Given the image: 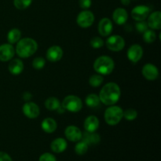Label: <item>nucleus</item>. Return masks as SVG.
Returning a JSON list of instances; mask_svg holds the SVG:
<instances>
[{"mask_svg": "<svg viewBox=\"0 0 161 161\" xmlns=\"http://www.w3.org/2000/svg\"><path fill=\"white\" fill-rule=\"evenodd\" d=\"M135 28L139 33H144L146 30L149 29V26L147 22L142 20V21H137V23L135 24Z\"/></svg>", "mask_w": 161, "mask_h": 161, "instance_id": "33", "label": "nucleus"}, {"mask_svg": "<svg viewBox=\"0 0 161 161\" xmlns=\"http://www.w3.org/2000/svg\"><path fill=\"white\" fill-rule=\"evenodd\" d=\"M38 49V44L31 38H24L17 42L15 53L21 58H28L32 56Z\"/></svg>", "mask_w": 161, "mask_h": 161, "instance_id": "2", "label": "nucleus"}, {"mask_svg": "<svg viewBox=\"0 0 161 161\" xmlns=\"http://www.w3.org/2000/svg\"><path fill=\"white\" fill-rule=\"evenodd\" d=\"M121 96V90L116 83H108L102 88L99 93L101 102L105 105H113L118 102Z\"/></svg>", "mask_w": 161, "mask_h": 161, "instance_id": "1", "label": "nucleus"}, {"mask_svg": "<svg viewBox=\"0 0 161 161\" xmlns=\"http://www.w3.org/2000/svg\"><path fill=\"white\" fill-rule=\"evenodd\" d=\"M85 102H86V105L90 108H96V107L99 106L101 101L98 95L95 94H90L86 96Z\"/></svg>", "mask_w": 161, "mask_h": 161, "instance_id": "24", "label": "nucleus"}, {"mask_svg": "<svg viewBox=\"0 0 161 161\" xmlns=\"http://www.w3.org/2000/svg\"><path fill=\"white\" fill-rule=\"evenodd\" d=\"M46 64V60L43 58L38 57L36 58L32 61V67L36 70H41L44 68Z\"/></svg>", "mask_w": 161, "mask_h": 161, "instance_id": "31", "label": "nucleus"}, {"mask_svg": "<svg viewBox=\"0 0 161 161\" xmlns=\"http://www.w3.org/2000/svg\"><path fill=\"white\" fill-rule=\"evenodd\" d=\"M15 54V49L12 44L6 43L0 46V61H10Z\"/></svg>", "mask_w": 161, "mask_h": 161, "instance_id": "13", "label": "nucleus"}, {"mask_svg": "<svg viewBox=\"0 0 161 161\" xmlns=\"http://www.w3.org/2000/svg\"><path fill=\"white\" fill-rule=\"evenodd\" d=\"M120 2L124 6H128L130 3V0H120Z\"/></svg>", "mask_w": 161, "mask_h": 161, "instance_id": "38", "label": "nucleus"}, {"mask_svg": "<svg viewBox=\"0 0 161 161\" xmlns=\"http://www.w3.org/2000/svg\"><path fill=\"white\" fill-rule=\"evenodd\" d=\"M150 13V9L149 6L141 5V6H135L131 11V17L136 21L145 20L148 17Z\"/></svg>", "mask_w": 161, "mask_h": 161, "instance_id": "9", "label": "nucleus"}, {"mask_svg": "<svg viewBox=\"0 0 161 161\" xmlns=\"http://www.w3.org/2000/svg\"><path fill=\"white\" fill-rule=\"evenodd\" d=\"M23 99L26 102H30V101L32 99V94H31V93L28 92V91H27V92L24 93V94H23Z\"/></svg>", "mask_w": 161, "mask_h": 161, "instance_id": "37", "label": "nucleus"}, {"mask_svg": "<svg viewBox=\"0 0 161 161\" xmlns=\"http://www.w3.org/2000/svg\"><path fill=\"white\" fill-rule=\"evenodd\" d=\"M61 107L70 113H78L83 108V102L80 97L75 95H68L63 100Z\"/></svg>", "mask_w": 161, "mask_h": 161, "instance_id": "5", "label": "nucleus"}, {"mask_svg": "<svg viewBox=\"0 0 161 161\" xmlns=\"http://www.w3.org/2000/svg\"><path fill=\"white\" fill-rule=\"evenodd\" d=\"M9 72H10L12 75H20L24 70V63L20 59H14L9 62Z\"/></svg>", "mask_w": 161, "mask_h": 161, "instance_id": "22", "label": "nucleus"}, {"mask_svg": "<svg viewBox=\"0 0 161 161\" xmlns=\"http://www.w3.org/2000/svg\"><path fill=\"white\" fill-rule=\"evenodd\" d=\"M99 127V119L95 116H89L84 121L85 131L95 132Z\"/></svg>", "mask_w": 161, "mask_h": 161, "instance_id": "18", "label": "nucleus"}, {"mask_svg": "<svg viewBox=\"0 0 161 161\" xmlns=\"http://www.w3.org/2000/svg\"><path fill=\"white\" fill-rule=\"evenodd\" d=\"M41 127L43 130L44 132L48 134L53 133L57 130L58 124H57L56 120L51 117L45 118L41 123Z\"/></svg>", "mask_w": 161, "mask_h": 161, "instance_id": "20", "label": "nucleus"}, {"mask_svg": "<svg viewBox=\"0 0 161 161\" xmlns=\"http://www.w3.org/2000/svg\"><path fill=\"white\" fill-rule=\"evenodd\" d=\"M127 58L132 63H137L142 59L143 56V49L138 44L130 46L127 50Z\"/></svg>", "mask_w": 161, "mask_h": 161, "instance_id": "10", "label": "nucleus"}, {"mask_svg": "<svg viewBox=\"0 0 161 161\" xmlns=\"http://www.w3.org/2000/svg\"><path fill=\"white\" fill-rule=\"evenodd\" d=\"M114 68V61L108 56L99 57L94 63V69L97 74L102 75H108L111 74Z\"/></svg>", "mask_w": 161, "mask_h": 161, "instance_id": "3", "label": "nucleus"}, {"mask_svg": "<svg viewBox=\"0 0 161 161\" xmlns=\"http://www.w3.org/2000/svg\"><path fill=\"white\" fill-rule=\"evenodd\" d=\"M94 15L91 11L85 10L82 11L78 14L76 18V23L80 27L83 28H86L91 27L94 24Z\"/></svg>", "mask_w": 161, "mask_h": 161, "instance_id": "7", "label": "nucleus"}, {"mask_svg": "<svg viewBox=\"0 0 161 161\" xmlns=\"http://www.w3.org/2000/svg\"><path fill=\"white\" fill-rule=\"evenodd\" d=\"M104 78L100 74H94L92 75L89 79V83L92 87H98L102 84Z\"/></svg>", "mask_w": 161, "mask_h": 161, "instance_id": "26", "label": "nucleus"}, {"mask_svg": "<svg viewBox=\"0 0 161 161\" xmlns=\"http://www.w3.org/2000/svg\"><path fill=\"white\" fill-rule=\"evenodd\" d=\"M91 46L94 49H99L104 46V41L99 36H94L91 39Z\"/></svg>", "mask_w": 161, "mask_h": 161, "instance_id": "32", "label": "nucleus"}, {"mask_svg": "<svg viewBox=\"0 0 161 161\" xmlns=\"http://www.w3.org/2000/svg\"><path fill=\"white\" fill-rule=\"evenodd\" d=\"M148 26L153 30H159L161 28V13L155 11L148 16Z\"/></svg>", "mask_w": 161, "mask_h": 161, "instance_id": "16", "label": "nucleus"}, {"mask_svg": "<svg viewBox=\"0 0 161 161\" xmlns=\"http://www.w3.org/2000/svg\"><path fill=\"white\" fill-rule=\"evenodd\" d=\"M81 140L85 142L88 146H94V145H97L100 142L101 137L98 134L95 133V132L85 131L82 135Z\"/></svg>", "mask_w": 161, "mask_h": 161, "instance_id": "19", "label": "nucleus"}, {"mask_svg": "<svg viewBox=\"0 0 161 161\" xmlns=\"http://www.w3.org/2000/svg\"><path fill=\"white\" fill-rule=\"evenodd\" d=\"M67 142L65 141V139L62 138H58L56 139L53 140V142L50 144V148H51V150L53 153H63L67 148Z\"/></svg>", "mask_w": 161, "mask_h": 161, "instance_id": "21", "label": "nucleus"}, {"mask_svg": "<svg viewBox=\"0 0 161 161\" xmlns=\"http://www.w3.org/2000/svg\"><path fill=\"white\" fill-rule=\"evenodd\" d=\"M124 111L117 105H110L105 112L104 117L105 122L109 126H116L123 119Z\"/></svg>", "mask_w": 161, "mask_h": 161, "instance_id": "4", "label": "nucleus"}, {"mask_svg": "<svg viewBox=\"0 0 161 161\" xmlns=\"http://www.w3.org/2000/svg\"><path fill=\"white\" fill-rule=\"evenodd\" d=\"M61 106V103L58 98L55 97H50L46 100L45 107L50 111H54L58 110V108Z\"/></svg>", "mask_w": 161, "mask_h": 161, "instance_id": "25", "label": "nucleus"}, {"mask_svg": "<svg viewBox=\"0 0 161 161\" xmlns=\"http://www.w3.org/2000/svg\"><path fill=\"white\" fill-rule=\"evenodd\" d=\"M142 75L149 81L156 80L159 76V70L156 65L153 64H146L143 66L142 70Z\"/></svg>", "mask_w": 161, "mask_h": 161, "instance_id": "12", "label": "nucleus"}, {"mask_svg": "<svg viewBox=\"0 0 161 161\" xmlns=\"http://www.w3.org/2000/svg\"><path fill=\"white\" fill-rule=\"evenodd\" d=\"M113 19L116 25H123L127 21L128 14L124 8H117L113 12Z\"/></svg>", "mask_w": 161, "mask_h": 161, "instance_id": "17", "label": "nucleus"}, {"mask_svg": "<svg viewBox=\"0 0 161 161\" xmlns=\"http://www.w3.org/2000/svg\"><path fill=\"white\" fill-rule=\"evenodd\" d=\"M21 37V32L18 28H13L8 32L7 40L9 44H15L18 42Z\"/></svg>", "mask_w": 161, "mask_h": 161, "instance_id": "23", "label": "nucleus"}, {"mask_svg": "<svg viewBox=\"0 0 161 161\" xmlns=\"http://www.w3.org/2000/svg\"><path fill=\"white\" fill-rule=\"evenodd\" d=\"M113 22L109 18H107V17L102 18L97 25V30H98L99 34L104 37L109 36L113 31Z\"/></svg>", "mask_w": 161, "mask_h": 161, "instance_id": "11", "label": "nucleus"}, {"mask_svg": "<svg viewBox=\"0 0 161 161\" xmlns=\"http://www.w3.org/2000/svg\"><path fill=\"white\" fill-rule=\"evenodd\" d=\"M82 135L83 133L80 129L73 125L67 127L64 130V135H65L66 138L70 142H74L80 141L82 138Z\"/></svg>", "mask_w": 161, "mask_h": 161, "instance_id": "14", "label": "nucleus"}, {"mask_svg": "<svg viewBox=\"0 0 161 161\" xmlns=\"http://www.w3.org/2000/svg\"><path fill=\"white\" fill-rule=\"evenodd\" d=\"M22 112L28 119H36L39 116L40 109L37 104L31 102H28L23 105Z\"/></svg>", "mask_w": 161, "mask_h": 161, "instance_id": "8", "label": "nucleus"}, {"mask_svg": "<svg viewBox=\"0 0 161 161\" xmlns=\"http://www.w3.org/2000/svg\"><path fill=\"white\" fill-rule=\"evenodd\" d=\"M107 48L111 51L118 52L122 50L125 47V40L122 36L119 35H113V36H109L107 39L106 42Z\"/></svg>", "mask_w": 161, "mask_h": 161, "instance_id": "6", "label": "nucleus"}, {"mask_svg": "<svg viewBox=\"0 0 161 161\" xmlns=\"http://www.w3.org/2000/svg\"><path fill=\"white\" fill-rule=\"evenodd\" d=\"M88 148H89V146H88L85 142L81 140V141H79L78 142H77V144L75 145V152L77 155H84V154L87 152Z\"/></svg>", "mask_w": 161, "mask_h": 161, "instance_id": "27", "label": "nucleus"}, {"mask_svg": "<svg viewBox=\"0 0 161 161\" xmlns=\"http://www.w3.org/2000/svg\"><path fill=\"white\" fill-rule=\"evenodd\" d=\"M157 39V34L153 29H147L143 33V39L146 43H153Z\"/></svg>", "mask_w": 161, "mask_h": 161, "instance_id": "28", "label": "nucleus"}, {"mask_svg": "<svg viewBox=\"0 0 161 161\" xmlns=\"http://www.w3.org/2000/svg\"><path fill=\"white\" fill-rule=\"evenodd\" d=\"M32 0H14V5L17 9H25L30 6Z\"/></svg>", "mask_w": 161, "mask_h": 161, "instance_id": "29", "label": "nucleus"}, {"mask_svg": "<svg viewBox=\"0 0 161 161\" xmlns=\"http://www.w3.org/2000/svg\"><path fill=\"white\" fill-rule=\"evenodd\" d=\"M79 5H80V8L86 9L91 7V0H79Z\"/></svg>", "mask_w": 161, "mask_h": 161, "instance_id": "35", "label": "nucleus"}, {"mask_svg": "<svg viewBox=\"0 0 161 161\" xmlns=\"http://www.w3.org/2000/svg\"><path fill=\"white\" fill-rule=\"evenodd\" d=\"M0 161H13L9 154L4 152H0Z\"/></svg>", "mask_w": 161, "mask_h": 161, "instance_id": "36", "label": "nucleus"}, {"mask_svg": "<svg viewBox=\"0 0 161 161\" xmlns=\"http://www.w3.org/2000/svg\"><path fill=\"white\" fill-rule=\"evenodd\" d=\"M123 117H124V119L128 121L135 120L138 117V112L134 108H128L124 112Z\"/></svg>", "mask_w": 161, "mask_h": 161, "instance_id": "30", "label": "nucleus"}, {"mask_svg": "<svg viewBox=\"0 0 161 161\" xmlns=\"http://www.w3.org/2000/svg\"><path fill=\"white\" fill-rule=\"evenodd\" d=\"M47 58L50 62H57L63 57V50L59 46H52L47 50Z\"/></svg>", "mask_w": 161, "mask_h": 161, "instance_id": "15", "label": "nucleus"}, {"mask_svg": "<svg viewBox=\"0 0 161 161\" xmlns=\"http://www.w3.org/2000/svg\"><path fill=\"white\" fill-rule=\"evenodd\" d=\"M39 161H57L56 157L51 153H45L39 157Z\"/></svg>", "mask_w": 161, "mask_h": 161, "instance_id": "34", "label": "nucleus"}]
</instances>
